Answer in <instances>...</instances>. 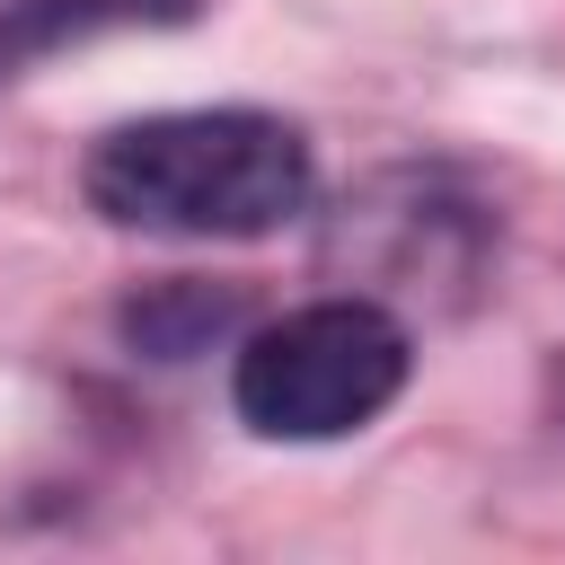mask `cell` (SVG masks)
<instances>
[{
	"mask_svg": "<svg viewBox=\"0 0 565 565\" xmlns=\"http://www.w3.org/2000/svg\"><path fill=\"white\" fill-rule=\"evenodd\" d=\"M79 185L115 230L265 238L309 203V141L282 115H247V106L141 115L88 150Z\"/></svg>",
	"mask_w": 565,
	"mask_h": 565,
	"instance_id": "1",
	"label": "cell"
},
{
	"mask_svg": "<svg viewBox=\"0 0 565 565\" xmlns=\"http://www.w3.org/2000/svg\"><path fill=\"white\" fill-rule=\"evenodd\" d=\"M203 0H0V79L53 44L106 35V26H185Z\"/></svg>",
	"mask_w": 565,
	"mask_h": 565,
	"instance_id": "3",
	"label": "cell"
},
{
	"mask_svg": "<svg viewBox=\"0 0 565 565\" xmlns=\"http://www.w3.org/2000/svg\"><path fill=\"white\" fill-rule=\"evenodd\" d=\"M230 388L265 441H335L406 388V327L371 300H309L247 335Z\"/></svg>",
	"mask_w": 565,
	"mask_h": 565,
	"instance_id": "2",
	"label": "cell"
}]
</instances>
